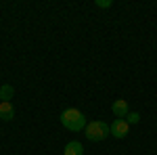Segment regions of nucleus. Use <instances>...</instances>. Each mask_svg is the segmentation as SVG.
<instances>
[{
  "instance_id": "nucleus-1",
  "label": "nucleus",
  "mask_w": 157,
  "mask_h": 155,
  "mask_svg": "<svg viewBox=\"0 0 157 155\" xmlns=\"http://www.w3.org/2000/svg\"><path fill=\"white\" fill-rule=\"evenodd\" d=\"M61 124L67 128V130H71V132H80V130H84L86 128V115L80 111V109H65L63 113H61Z\"/></svg>"
},
{
  "instance_id": "nucleus-2",
  "label": "nucleus",
  "mask_w": 157,
  "mask_h": 155,
  "mask_svg": "<svg viewBox=\"0 0 157 155\" xmlns=\"http://www.w3.org/2000/svg\"><path fill=\"white\" fill-rule=\"evenodd\" d=\"M86 138L88 141H92V143H98V141H105L111 130H109V126L105 122H101V119H94V122H90V124H86Z\"/></svg>"
},
{
  "instance_id": "nucleus-3",
  "label": "nucleus",
  "mask_w": 157,
  "mask_h": 155,
  "mask_svg": "<svg viewBox=\"0 0 157 155\" xmlns=\"http://www.w3.org/2000/svg\"><path fill=\"white\" fill-rule=\"evenodd\" d=\"M109 130H111V136H115V138H124V136H128L130 124H128L126 119H117V118H115L113 122H111Z\"/></svg>"
},
{
  "instance_id": "nucleus-4",
  "label": "nucleus",
  "mask_w": 157,
  "mask_h": 155,
  "mask_svg": "<svg viewBox=\"0 0 157 155\" xmlns=\"http://www.w3.org/2000/svg\"><path fill=\"white\" fill-rule=\"evenodd\" d=\"M111 111H113V115L117 119H126V115L130 113V107H128V101H124V99H120V101H115L113 105H111Z\"/></svg>"
},
{
  "instance_id": "nucleus-5",
  "label": "nucleus",
  "mask_w": 157,
  "mask_h": 155,
  "mask_svg": "<svg viewBox=\"0 0 157 155\" xmlns=\"http://www.w3.org/2000/svg\"><path fill=\"white\" fill-rule=\"evenodd\" d=\"M63 155H84V145L80 141H69L63 149Z\"/></svg>"
},
{
  "instance_id": "nucleus-6",
  "label": "nucleus",
  "mask_w": 157,
  "mask_h": 155,
  "mask_svg": "<svg viewBox=\"0 0 157 155\" xmlns=\"http://www.w3.org/2000/svg\"><path fill=\"white\" fill-rule=\"evenodd\" d=\"M13 118H15V107H13L11 103H0V119L11 122Z\"/></svg>"
},
{
  "instance_id": "nucleus-7",
  "label": "nucleus",
  "mask_w": 157,
  "mask_h": 155,
  "mask_svg": "<svg viewBox=\"0 0 157 155\" xmlns=\"http://www.w3.org/2000/svg\"><path fill=\"white\" fill-rule=\"evenodd\" d=\"M13 95H15V88L11 84H2L0 86V103H11Z\"/></svg>"
},
{
  "instance_id": "nucleus-8",
  "label": "nucleus",
  "mask_w": 157,
  "mask_h": 155,
  "mask_svg": "<svg viewBox=\"0 0 157 155\" xmlns=\"http://www.w3.org/2000/svg\"><path fill=\"white\" fill-rule=\"evenodd\" d=\"M126 122H128L130 126H132V124H138V122H140V115H138L136 111H130V113L126 115Z\"/></svg>"
},
{
  "instance_id": "nucleus-9",
  "label": "nucleus",
  "mask_w": 157,
  "mask_h": 155,
  "mask_svg": "<svg viewBox=\"0 0 157 155\" xmlns=\"http://www.w3.org/2000/svg\"><path fill=\"white\" fill-rule=\"evenodd\" d=\"M113 4V0H97V6H101V9H109Z\"/></svg>"
}]
</instances>
